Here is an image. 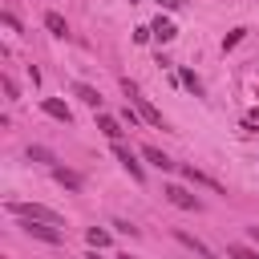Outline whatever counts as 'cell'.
Masks as SVG:
<instances>
[{
    "label": "cell",
    "mask_w": 259,
    "mask_h": 259,
    "mask_svg": "<svg viewBox=\"0 0 259 259\" xmlns=\"http://www.w3.org/2000/svg\"><path fill=\"white\" fill-rule=\"evenodd\" d=\"M8 210L16 214V219H32V223H61V214L57 210H49V206H40V202H8Z\"/></svg>",
    "instance_id": "cell-1"
},
{
    "label": "cell",
    "mask_w": 259,
    "mask_h": 259,
    "mask_svg": "<svg viewBox=\"0 0 259 259\" xmlns=\"http://www.w3.org/2000/svg\"><path fill=\"white\" fill-rule=\"evenodd\" d=\"M130 101H134V109L142 113V121H150L154 130H166V121H162V113H158V109H154V105H150L146 97H130Z\"/></svg>",
    "instance_id": "cell-6"
},
{
    "label": "cell",
    "mask_w": 259,
    "mask_h": 259,
    "mask_svg": "<svg viewBox=\"0 0 259 259\" xmlns=\"http://www.w3.org/2000/svg\"><path fill=\"white\" fill-rule=\"evenodd\" d=\"M158 4H162V8H178L182 0H158Z\"/></svg>",
    "instance_id": "cell-23"
},
{
    "label": "cell",
    "mask_w": 259,
    "mask_h": 259,
    "mask_svg": "<svg viewBox=\"0 0 259 259\" xmlns=\"http://www.w3.org/2000/svg\"><path fill=\"white\" fill-rule=\"evenodd\" d=\"M73 93H77V97H81L85 105H93V109H101V93H97L93 85H85V81H77V85H73Z\"/></svg>",
    "instance_id": "cell-11"
},
{
    "label": "cell",
    "mask_w": 259,
    "mask_h": 259,
    "mask_svg": "<svg viewBox=\"0 0 259 259\" xmlns=\"http://www.w3.org/2000/svg\"><path fill=\"white\" fill-rule=\"evenodd\" d=\"M97 130L109 138V142H121V121L113 113H97Z\"/></svg>",
    "instance_id": "cell-9"
},
{
    "label": "cell",
    "mask_w": 259,
    "mask_h": 259,
    "mask_svg": "<svg viewBox=\"0 0 259 259\" xmlns=\"http://www.w3.org/2000/svg\"><path fill=\"white\" fill-rule=\"evenodd\" d=\"M178 77H182V85H186V89H190V93H194V97H198V93H202V81H198V77H194V73H190V69H182V73H178Z\"/></svg>",
    "instance_id": "cell-17"
},
{
    "label": "cell",
    "mask_w": 259,
    "mask_h": 259,
    "mask_svg": "<svg viewBox=\"0 0 259 259\" xmlns=\"http://www.w3.org/2000/svg\"><path fill=\"white\" fill-rule=\"evenodd\" d=\"M117 259H134V255H117Z\"/></svg>",
    "instance_id": "cell-25"
},
{
    "label": "cell",
    "mask_w": 259,
    "mask_h": 259,
    "mask_svg": "<svg viewBox=\"0 0 259 259\" xmlns=\"http://www.w3.org/2000/svg\"><path fill=\"white\" fill-rule=\"evenodd\" d=\"M113 158H117V162H121V166L130 170V178H134V182H142V178H146V170H142L138 154H134V150H130L125 142H113Z\"/></svg>",
    "instance_id": "cell-2"
},
{
    "label": "cell",
    "mask_w": 259,
    "mask_h": 259,
    "mask_svg": "<svg viewBox=\"0 0 259 259\" xmlns=\"http://www.w3.org/2000/svg\"><path fill=\"white\" fill-rule=\"evenodd\" d=\"M142 158H146V162H154L158 170H174V162H170V158H166L158 146H142Z\"/></svg>",
    "instance_id": "cell-12"
},
{
    "label": "cell",
    "mask_w": 259,
    "mask_h": 259,
    "mask_svg": "<svg viewBox=\"0 0 259 259\" xmlns=\"http://www.w3.org/2000/svg\"><path fill=\"white\" fill-rule=\"evenodd\" d=\"M85 239H89V247H93V251L109 247V231H101V227H89V231H85Z\"/></svg>",
    "instance_id": "cell-15"
},
{
    "label": "cell",
    "mask_w": 259,
    "mask_h": 259,
    "mask_svg": "<svg viewBox=\"0 0 259 259\" xmlns=\"http://www.w3.org/2000/svg\"><path fill=\"white\" fill-rule=\"evenodd\" d=\"M85 259H97V251H89V255H85Z\"/></svg>",
    "instance_id": "cell-24"
},
{
    "label": "cell",
    "mask_w": 259,
    "mask_h": 259,
    "mask_svg": "<svg viewBox=\"0 0 259 259\" xmlns=\"http://www.w3.org/2000/svg\"><path fill=\"white\" fill-rule=\"evenodd\" d=\"M182 178H186V182H194V186H206V190H214V194H227V186H223V182H214L210 174H202V170H194V166H182Z\"/></svg>",
    "instance_id": "cell-4"
},
{
    "label": "cell",
    "mask_w": 259,
    "mask_h": 259,
    "mask_svg": "<svg viewBox=\"0 0 259 259\" xmlns=\"http://www.w3.org/2000/svg\"><path fill=\"white\" fill-rule=\"evenodd\" d=\"M45 28H49L53 36H69V24H65L61 12H45Z\"/></svg>",
    "instance_id": "cell-14"
},
{
    "label": "cell",
    "mask_w": 259,
    "mask_h": 259,
    "mask_svg": "<svg viewBox=\"0 0 259 259\" xmlns=\"http://www.w3.org/2000/svg\"><path fill=\"white\" fill-rule=\"evenodd\" d=\"M4 97H8V101H16V97H20V89H16V81H12V77H4Z\"/></svg>",
    "instance_id": "cell-20"
},
{
    "label": "cell",
    "mask_w": 259,
    "mask_h": 259,
    "mask_svg": "<svg viewBox=\"0 0 259 259\" xmlns=\"http://www.w3.org/2000/svg\"><path fill=\"white\" fill-rule=\"evenodd\" d=\"M53 178H57L65 190H81V174H73V170H65V166H53Z\"/></svg>",
    "instance_id": "cell-13"
},
{
    "label": "cell",
    "mask_w": 259,
    "mask_h": 259,
    "mask_svg": "<svg viewBox=\"0 0 259 259\" xmlns=\"http://www.w3.org/2000/svg\"><path fill=\"white\" fill-rule=\"evenodd\" d=\"M40 109H45L49 117H57V121H65V125L73 121V109H69V105L61 101V97H45V101H40Z\"/></svg>",
    "instance_id": "cell-5"
},
{
    "label": "cell",
    "mask_w": 259,
    "mask_h": 259,
    "mask_svg": "<svg viewBox=\"0 0 259 259\" xmlns=\"http://www.w3.org/2000/svg\"><path fill=\"white\" fill-rule=\"evenodd\" d=\"M150 32H154V40H162V45H170V40L178 36V28H174V24L166 20V16H158V20L150 24Z\"/></svg>",
    "instance_id": "cell-10"
},
{
    "label": "cell",
    "mask_w": 259,
    "mask_h": 259,
    "mask_svg": "<svg viewBox=\"0 0 259 259\" xmlns=\"http://www.w3.org/2000/svg\"><path fill=\"white\" fill-rule=\"evenodd\" d=\"M247 235H251V243L259 247V227H247Z\"/></svg>",
    "instance_id": "cell-22"
},
{
    "label": "cell",
    "mask_w": 259,
    "mask_h": 259,
    "mask_svg": "<svg viewBox=\"0 0 259 259\" xmlns=\"http://www.w3.org/2000/svg\"><path fill=\"white\" fill-rule=\"evenodd\" d=\"M174 239H178V243H182V247H190V251H194V255H198V259H214V251H210V247H206V243H202V239H194V235H190V231H174Z\"/></svg>",
    "instance_id": "cell-8"
},
{
    "label": "cell",
    "mask_w": 259,
    "mask_h": 259,
    "mask_svg": "<svg viewBox=\"0 0 259 259\" xmlns=\"http://www.w3.org/2000/svg\"><path fill=\"white\" fill-rule=\"evenodd\" d=\"M28 158L32 162H53V150L49 146H28Z\"/></svg>",
    "instance_id": "cell-18"
},
{
    "label": "cell",
    "mask_w": 259,
    "mask_h": 259,
    "mask_svg": "<svg viewBox=\"0 0 259 259\" xmlns=\"http://www.w3.org/2000/svg\"><path fill=\"white\" fill-rule=\"evenodd\" d=\"M166 198H170L174 206H182V210H198V198H194L186 186H166Z\"/></svg>",
    "instance_id": "cell-7"
},
{
    "label": "cell",
    "mask_w": 259,
    "mask_h": 259,
    "mask_svg": "<svg viewBox=\"0 0 259 259\" xmlns=\"http://www.w3.org/2000/svg\"><path fill=\"white\" fill-rule=\"evenodd\" d=\"M24 235H32V239H40V243H61V239H65L53 223H32V219H24Z\"/></svg>",
    "instance_id": "cell-3"
},
{
    "label": "cell",
    "mask_w": 259,
    "mask_h": 259,
    "mask_svg": "<svg viewBox=\"0 0 259 259\" xmlns=\"http://www.w3.org/2000/svg\"><path fill=\"white\" fill-rule=\"evenodd\" d=\"M243 36H247V28H231V32H227V40H223V49H235Z\"/></svg>",
    "instance_id": "cell-19"
},
{
    "label": "cell",
    "mask_w": 259,
    "mask_h": 259,
    "mask_svg": "<svg viewBox=\"0 0 259 259\" xmlns=\"http://www.w3.org/2000/svg\"><path fill=\"white\" fill-rule=\"evenodd\" d=\"M130 4H134V0H130Z\"/></svg>",
    "instance_id": "cell-26"
},
{
    "label": "cell",
    "mask_w": 259,
    "mask_h": 259,
    "mask_svg": "<svg viewBox=\"0 0 259 259\" xmlns=\"http://www.w3.org/2000/svg\"><path fill=\"white\" fill-rule=\"evenodd\" d=\"M227 255H231V259H259V251H251V247H243V243H227Z\"/></svg>",
    "instance_id": "cell-16"
},
{
    "label": "cell",
    "mask_w": 259,
    "mask_h": 259,
    "mask_svg": "<svg viewBox=\"0 0 259 259\" xmlns=\"http://www.w3.org/2000/svg\"><path fill=\"white\" fill-rule=\"evenodd\" d=\"M0 20H4V28H8V32H20V20H16V16H12V12H4V16H0Z\"/></svg>",
    "instance_id": "cell-21"
}]
</instances>
